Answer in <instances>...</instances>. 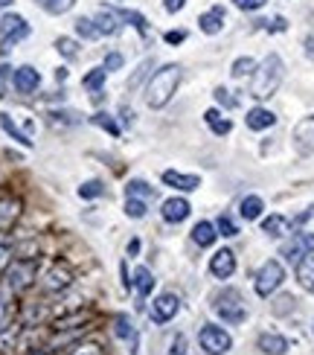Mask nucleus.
<instances>
[{"instance_id":"obj_33","label":"nucleus","mask_w":314,"mask_h":355,"mask_svg":"<svg viewBox=\"0 0 314 355\" xmlns=\"http://www.w3.org/2000/svg\"><path fill=\"white\" fill-rule=\"evenodd\" d=\"M216 227H218V236H224V239H233V236H238V225H236V218L227 216V213H221L216 218Z\"/></svg>"},{"instance_id":"obj_13","label":"nucleus","mask_w":314,"mask_h":355,"mask_svg":"<svg viewBox=\"0 0 314 355\" xmlns=\"http://www.w3.org/2000/svg\"><path fill=\"white\" fill-rule=\"evenodd\" d=\"M189 213H192V207L181 196H177V198H166V201H163V207H160V216H163V221H169V225H181V221L189 218Z\"/></svg>"},{"instance_id":"obj_18","label":"nucleus","mask_w":314,"mask_h":355,"mask_svg":"<svg viewBox=\"0 0 314 355\" xmlns=\"http://www.w3.org/2000/svg\"><path fill=\"white\" fill-rule=\"evenodd\" d=\"M94 24L99 29V35H119V29H123V18H119L116 9H99Z\"/></svg>"},{"instance_id":"obj_10","label":"nucleus","mask_w":314,"mask_h":355,"mask_svg":"<svg viewBox=\"0 0 314 355\" xmlns=\"http://www.w3.org/2000/svg\"><path fill=\"white\" fill-rule=\"evenodd\" d=\"M177 309H181V300H177V294L163 291V294H157V300H152V309H148V315H152L155 323H169V320L177 315Z\"/></svg>"},{"instance_id":"obj_1","label":"nucleus","mask_w":314,"mask_h":355,"mask_svg":"<svg viewBox=\"0 0 314 355\" xmlns=\"http://www.w3.org/2000/svg\"><path fill=\"white\" fill-rule=\"evenodd\" d=\"M282 79H286V62H282L277 53H268L250 76V96L259 99V102L271 99L279 91Z\"/></svg>"},{"instance_id":"obj_16","label":"nucleus","mask_w":314,"mask_h":355,"mask_svg":"<svg viewBox=\"0 0 314 355\" xmlns=\"http://www.w3.org/2000/svg\"><path fill=\"white\" fill-rule=\"evenodd\" d=\"M291 230H294L291 218H286L282 213H274V216H265L262 218V233L271 236V239H286Z\"/></svg>"},{"instance_id":"obj_31","label":"nucleus","mask_w":314,"mask_h":355,"mask_svg":"<svg viewBox=\"0 0 314 355\" xmlns=\"http://www.w3.org/2000/svg\"><path fill=\"white\" fill-rule=\"evenodd\" d=\"M253 70H256V62H253L250 55H238L236 62L230 64V76L233 79H245V76H253Z\"/></svg>"},{"instance_id":"obj_53","label":"nucleus","mask_w":314,"mask_h":355,"mask_svg":"<svg viewBox=\"0 0 314 355\" xmlns=\"http://www.w3.org/2000/svg\"><path fill=\"white\" fill-rule=\"evenodd\" d=\"M303 47H306V55H308V58H314V35H306Z\"/></svg>"},{"instance_id":"obj_35","label":"nucleus","mask_w":314,"mask_h":355,"mask_svg":"<svg viewBox=\"0 0 314 355\" xmlns=\"http://www.w3.org/2000/svg\"><path fill=\"white\" fill-rule=\"evenodd\" d=\"M91 123H94V125H99V128H105L111 137H119V131H123V128L116 125V120H114L111 114H94V116H91Z\"/></svg>"},{"instance_id":"obj_4","label":"nucleus","mask_w":314,"mask_h":355,"mask_svg":"<svg viewBox=\"0 0 314 355\" xmlns=\"http://www.w3.org/2000/svg\"><path fill=\"white\" fill-rule=\"evenodd\" d=\"M282 283H286V265L279 259H268L259 265L256 277H253V291H256L259 297H271Z\"/></svg>"},{"instance_id":"obj_3","label":"nucleus","mask_w":314,"mask_h":355,"mask_svg":"<svg viewBox=\"0 0 314 355\" xmlns=\"http://www.w3.org/2000/svg\"><path fill=\"white\" fill-rule=\"evenodd\" d=\"M213 312L230 323V327H238V323L247 320V306H245V297L238 294V288H224L213 297Z\"/></svg>"},{"instance_id":"obj_45","label":"nucleus","mask_w":314,"mask_h":355,"mask_svg":"<svg viewBox=\"0 0 314 355\" xmlns=\"http://www.w3.org/2000/svg\"><path fill=\"white\" fill-rule=\"evenodd\" d=\"M123 64H125V58H123V53H108V55H105V64H102V67L114 73V70H119V67H123Z\"/></svg>"},{"instance_id":"obj_5","label":"nucleus","mask_w":314,"mask_h":355,"mask_svg":"<svg viewBox=\"0 0 314 355\" xmlns=\"http://www.w3.org/2000/svg\"><path fill=\"white\" fill-rule=\"evenodd\" d=\"M29 33H33V29H29L24 15H15V12L3 15V18H0V53L9 55L15 44L24 41Z\"/></svg>"},{"instance_id":"obj_28","label":"nucleus","mask_w":314,"mask_h":355,"mask_svg":"<svg viewBox=\"0 0 314 355\" xmlns=\"http://www.w3.org/2000/svg\"><path fill=\"white\" fill-rule=\"evenodd\" d=\"M0 128H3L15 143H21V146H26V149H33V140H29V135H26V131H21L18 125L12 123V116H9V114H0Z\"/></svg>"},{"instance_id":"obj_34","label":"nucleus","mask_w":314,"mask_h":355,"mask_svg":"<svg viewBox=\"0 0 314 355\" xmlns=\"http://www.w3.org/2000/svg\"><path fill=\"white\" fill-rule=\"evenodd\" d=\"M35 3L44 9V12H50V15H64L73 9V3L76 0H35Z\"/></svg>"},{"instance_id":"obj_57","label":"nucleus","mask_w":314,"mask_h":355,"mask_svg":"<svg viewBox=\"0 0 314 355\" xmlns=\"http://www.w3.org/2000/svg\"><path fill=\"white\" fill-rule=\"evenodd\" d=\"M15 0H0V9H6V6H12Z\"/></svg>"},{"instance_id":"obj_55","label":"nucleus","mask_w":314,"mask_h":355,"mask_svg":"<svg viewBox=\"0 0 314 355\" xmlns=\"http://www.w3.org/2000/svg\"><path fill=\"white\" fill-rule=\"evenodd\" d=\"M119 114H123V123H125V125H128V123H134V116H131V111H128L125 105H123V108H119Z\"/></svg>"},{"instance_id":"obj_17","label":"nucleus","mask_w":314,"mask_h":355,"mask_svg":"<svg viewBox=\"0 0 314 355\" xmlns=\"http://www.w3.org/2000/svg\"><path fill=\"white\" fill-rule=\"evenodd\" d=\"M70 279H73V274H70V268H64L62 262L58 265H53V268L44 274V291H64L67 286H70Z\"/></svg>"},{"instance_id":"obj_26","label":"nucleus","mask_w":314,"mask_h":355,"mask_svg":"<svg viewBox=\"0 0 314 355\" xmlns=\"http://www.w3.org/2000/svg\"><path fill=\"white\" fill-rule=\"evenodd\" d=\"M114 335L137 347V329H134L131 315H116V318H114Z\"/></svg>"},{"instance_id":"obj_19","label":"nucleus","mask_w":314,"mask_h":355,"mask_svg":"<svg viewBox=\"0 0 314 355\" xmlns=\"http://www.w3.org/2000/svg\"><path fill=\"white\" fill-rule=\"evenodd\" d=\"M245 123H247L250 131H265V128H274V125H277V114H274L271 108L256 105V108H250V111H247Z\"/></svg>"},{"instance_id":"obj_43","label":"nucleus","mask_w":314,"mask_h":355,"mask_svg":"<svg viewBox=\"0 0 314 355\" xmlns=\"http://www.w3.org/2000/svg\"><path fill=\"white\" fill-rule=\"evenodd\" d=\"M9 323V288H0V329Z\"/></svg>"},{"instance_id":"obj_42","label":"nucleus","mask_w":314,"mask_h":355,"mask_svg":"<svg viewBox=\"0 0 314 355\" xmlns=\"http://www.w3.org/2000/svg\"><path fill=\"white\" fill-rule=\"evenodd\" d=\"M55 50L62 53V55H67V58H76L79 55V47H76V41H73V38H58L55 41Z\"/></svg>"},{"instance_id":"obj_52","label":"nucleus","mask_w":314,"mask_h":355,"mask_svg":"<svg viewBox=\"0 0 314 355\" xmlns=\"http://www.w3.org/2000/svg\"><path fill=\"white\" fill-rule=\"evenodd\" d=\"M311 218H314V207H308V210H306V213H300V216H297V218L291 221V225H294V227H303V225H306V221H311Z\"/></svg>"},{"instance_id":"obj_36","label":"nucleus","mask_w":314,"mask_h":355,"mask_svg":"<svg viewBox=\"0 0 314 355\" xmlns=\"http://www.w3.org/2000/svg\"><path fill=\"white\" fill-rule=\"evenodd\" d=\"M213 96H216V102H218L221 108H227V111L238 108V96H236L233 91H227V87H216V91H213Z\"/></svg>"},{"instance_id":"obj_9","label":"nucleus","mask_w":314,"mask_h":355,"mask_svg":"<svg viewBox=\"0 0 314 355\" xmlns=\"http://www.w3.org/2000/svg\"><path fill=\"white\" fill-rule=\"evenodd\" d=\"M294 149L300 157L314 155V114L303 116V120L294 125Z\"/></svg>"},{"instance_id":"obj_29","label":"nucleus","mask_w":314,"mask_h":355,"mask_svg":"<svg viewBox=\"0 0 314 355\" xmlns=\"http://www.w3.org/2000/svg\"><path fill=\"white\" fill-rule=\"evenodd\" d=\"M116 12H119V18H123L128 26L137 29L140 35H148V18L143 12H134V9H116Z\"/></svg>"},{"instance_id":"obj_56","label":"nucleus","mask_w":314,"mask_h":355,"mask_svg":"<svg viewBox=\"0 0 314 355\" xmlns=\"http://www.w3.org/2000/svg\"><path fill=\"white\" fill-rule=\"evenodd\" d=\"M29 355H53L50 349H35V352H29Z\"/></svg>"},{"instance_id":"obj_24","label":"nucleus","mask_w":314,"mask_h":355,"mask_svg":"<svg viewBox=\"0 0 314 355\" xmlns=\"http://www.w3.org/2000/svg\"><path fill=\"white\" fill-rule=\"evenodd\" d=\"M262 213H265V201L259 196H245L242 204H238V216L245 221H259Z\"/></svg>"},{"instance_id":"obj_12","label":"nucleus","mask_w":314,"mask_h":355,"mask_svg":"<svg viewBox=\"0 0 314 355\" xmlns=\"http://www.w3.org/2000/svg\"><path fill=\"white\" fill-rule=\"evenodd\" d=\"M238 268V262H236V254L230 248H221L213 254V259H209V274H213L216 279H230Z\"/></svg>"},{"instance_id":"obj_15","label":"nucleus","mask_w":314,"mask_h":355,"mask_svg":"<svg viewBox=\"0 0 314 355\" xmlns=\"http://www.w3.org/2000/svg\"><path fill=\"white\" fill-rule=\"evenodd\" d=\"M163 184L172 187V189H177V192H195V189L201 187V178H198V175H186V172L169 169V172H163Z\"/></svg>"},{"instance_id":"obj_50","label":"nucleus","mask_w":314,"mask_h":355,"mask_svg":"<svg viewBox=\"0 0 314 355\" xmlns=\"http://www.w3.org/2000/svg\"><path fill=\"white\" fill-rule=\"evenodd\" d=\"M184 6H186V0H163V9H166L169 15H177Z\"/></svg>"},{"instance_id":"obj_47","label":"nucleus","mask_w":314,"mask_h":355,"mask_svg":"<svg viewBox=\"0 0 314 355\" xmlns=\"http://www.w3.org/2000/svg\"><path fill=\"white\" fill-rule=\"evenodd\" d=\"M163 41L172 44V47H175V44H184L186 41V29H169V33L163 35Z\"/></svg>"},{"instance_id":"obj_20","label":"nucleus","mask_w":314,"mask_h":355,"mask_svg":"<svg viewBox=\"0 0 314 355\" xmlns=\"http://www.w3.org/2000/svg\"><path fill=\"white\" fill-rule=\"evenodd\" d=\"M256 347H259L265 355H286L291 344H288V338H282V335H277V332H262L259 341H256Z\"/></svg>"},{"instance_id":"obj_7","label":"nucleus","mask_w":314,"mask_h":355,"mask_svg":"<svg viewBox=\"0 0 314 355\" xmlns=\"http://www.w3.org/2000/svg\"><path fill=\"white\" fill-rule=\"evenodd\" d=\"M198 344L207 355H224L233 349V338L227 329L216 327V323H204L201 332H198Z\"/></svg>"},{"instance_id":"obj_27","label":"nucleus","mask_w":314,"mask_h":355,"mask_svg":"<svg viewBox=\"0 0 314 355\" xmlns=\"http://www.w3.org/2000/svg\"><path fill=\"white\" fill-rule=\"evenodd\" d=\"M134 288H137L140 297H148V294L155 291V277H152V271H148L146 265L134 268Z\"/></svg>"},{"instance_id":"obj_11","label":"nucleus","mask_w":314,"mask_h":355,"mask_svg":"<svg viewBox=\"0 0 314 355\" xmlns=\"http://www.w3.org/2000/svg\"><path fill=\"white\" fill-rule=\"evenodd\" d=\"M12 85H15V91H18V94L29 96V94L38 91L41 73H38L33 64H21V67H15V73H12Z\"/></svg>"},{"instance_id":"obj_8","label":"nucleus","mask_w":314,"mask_h":355,"mask_svg":"<svg viewBox=\"0 0 314 355\" xmlns=\"http://www.w3.org/2000/svg\"><path fill=\"white\" fill-rule=\"evenodd\" d=\"M308 254H314V233H308V230L291 233V239L282 242V250H279V257L286 259V262H291V265H297V262H300L303 257H308Z\"/></svg>"},{"instance_id":"obj_40","label":"nucleus","mask_w":314,"mask_h":355,"mask_svg":"<svg viewBox=\"0 0 314 355\" xmlns=\"http://www.w3.org/2000/svg\"><path fill=\"white\" fill-rule=\"evenodd\" d=\"M230 3H233L238 12L253 15V12H262V9L268 6V0H230Z\"/></svg>"},{"instance_id":"obj_41","label":"nucleus","mask_w":314,"mask_h":355,"mask_svg":"<svg viewBox=\"0 0 314 355\" xmlns=\"http://www.w3.org/2000/svg\"><path fill=\"white\" fill-rule=\"evenodd\" d=\"M265 33H288V18L286 15H274L265 21Z\"/></svg>"},{"instance_id":"obj_23","label":"nucleus","mask_w":314,"mask_h":355,"mask_svg":"<svg viewBox=\"0 0 314 355\" xmlns=\"http://www.w3.org/2000/svg\"><path fill=\"white\" fill-rule=\"evenodd\" d=\"M294 274H297V283H300L308 294H314V254H308V257H303L300 262H297Z\"/></svg>"},{"instance_id":"obj_32","label":"nucleus","mask_w":314,"mask_h":355,"mask_svg":"<svg viewBox=\"0 0 314 355\" xmlns=\"http://www.w3.org/2000/svg\"><path fill=\"white\" fill-rule=\"evenodd\" d=\"M125 196H128V198H155V196H157V189H155V187H148L146 181H140V178H137V181H128Z\"/></svg>"},{"instance_id":"obj_37","label":"nucleus","mask_w":314,"mask_h":355,"mask_svg":"<svg viewBox=\"0 0 314 355\" xmlns=\"http://www.w3.org/2000/svg\"><path fill=\"white\" fill-rule=\"evenodd\" d=\"M76 33H79L82 38H87V41L102 38L99 29H96V24H94V18H79V21H76Z\"/></svg>"},{"instance_id":"obj_6","label":"nucleus","mask_w":314,"mask_h":355,"mask_svg":"<svg viewBox=\"0 0 314 355\" xmlns=\"http://www.w3.org/2000/svg\"><path fill=\"white\" fill-rule=\"evenodd\" d=\"M35 274H38V262L35 259H18V262H12L9 268H6V288L15 291V294L26 291L29 286L35 283Z\"/></svg>"},{"instance_id":"obj_49","label":"nucleus","mask_w":314,"mask_h":355,"mask_svg":"<svg viewBox=\"0 0 314 355\" xmlns=\"http://www.w3.org/2000/svg\"><path fill=\"white\" fill-rule=\"evenodd\" d=\"M12 79V67H6V64H0V99L6 96V82Z\"/></svg>"},{"instance_id":"obj_39","label":"nucleus","mask_w":314,"mask_h":355,"mask_svg":"<svg viewBox=\"0 0 314 355\" xmlns=\"http://www.w3.org/2000/svg\"><path fill=\"white\" fill-rule=\"evenodd\" d=\"M79 196L82 198H99V196H105V184L102 181H85L79 187Z\"/></svg>"},{"instance_id":"obj_2","label":"nucleus","mask_w":314,"mask_h":355,"mask_svg":"<svg viewBox=\"0 0 314 355\" xmlns=\"http://www.w3.org/2000/svg\"><path fill=\"white\" fill-rule=\"evenodd\" d=\"M181 79H184V67L181 64H163L160 70H155L152 79H148V85H146V102H148V108L169 105L175 91H177V85H181Z\"/></svg>"},{"instance_id":"obj_48","label":"nucleus","mask_w":314,"mask_h":355,"mask_svg":"<svg viewBox=\"0 0 314 355\" xmlns=\"http://www.w3.org/2000/svg\"><path fill=\"white\" fill-rule=\"evenodd\" d=\"M9 259H12V248H9V242L0 239V271L9 268Z\"/></svg>"},{"instance_id":"obj_54","label":"nucleus","mask_w":314,"mask_h":355,"mask_svg":"<svg viewBox=\"0 0 314 355\" xmlns=\"http://www.w3.org/2000/svg\"><path fill=\"white\" fill-rule=\"evenodd\" d=\"M140 254V239H131L128 242V257H137Z\"/></svg>"},{"instance_id":"obj_51","label":"nucleus","mask_w":314,"mask_h":355,"mask_svg":"<svg viewBox=\"0 0 314 355\" xmlns=\"http://www.w3.org/2000/svg\"><path fill=\"white\" fill-rule=\"evenodd\" d=\"M70 355H105V352L99 347H94V344H85V347H76Z\"/></svg>"},{"instance_id":"obj_38","label":"nucleus","mask_w":314,"mask_h":355,"mask_svg":"<svg viewBox=\"0 0 314 355\" xmlns=\"http://www.w3.org/2000/svg\"><path fill=\"white\" fill-rule=\"evenodd\" d=\"M146 213H148V207H146V201H140V198H128L125 201V216L128 218H146Z\"/></svg>"},{"instance_id":"obj_22","label":"nucleus","mask_w":314,"mask_h":355,"mask_svg":"<svg viewBox=\"0 0 314 355\" xmlns=\"http://www.w3.org/2000/svg\"><path fill=\"white\" fill-rule=\"evenodd\" d=\"M218 239V227L213 225V221H198L195 227H192V242H195L198 248H213Z\"/></svg>"},{"instance_id":"obj_44","label":"nucleus","mask_w":314,"mask_h":355,"mask_svg":"<svg viewBox=\"0 0 314 355\" xmlns=\"http://www.w3.org/2000/svg\"><path fill=\"white\" fill-rule=\"evenodd\" d=\"M148 67H155V58H146V62L137 67V73H134V76H131V82H128V87H131V91H134V87H137V85L143 82V76L148 73Z\"/></svg>"},{"instance_id":"obj_46","label":"nucleus","mask_w":314,"mask_h":355,"mask_svg":"<svg viewBox=\"0 0 314 355\" xmlns=\"http://www.w3.org/2000/svg\"><path fill=\"white\" fill-rule=\"evenodd\" d=\"M166 355H186V338H184V335H175V338H172V347H169Z\"/></svg>"},{"instance_id":"obj_25","label":"nucleus","mask_w":314,"mask_h":355,"mask_svg":"<svg viewBox=\"0 0 314 355\" xmlns=\"http://www.w3.org/2000/svg\"><path fill=\"white\" fill-rule=\"evenodd\" d=\"M18 216H21V201H15V198H0V230L12 227L15 221H18Z\"/></svg>"},{"instance_id":"obj_14","label":"nucleus","mask_w":314,"mask_h":355,"mask_svg":"<svg viewBox=\"0 0 314 355\" xmlns=\"http://www.w3.org/2000/svg\"><path fill=\"white\" fill-rule=\"evenodd\" d=\"M224 24H227V12H224V6H213L198 15V29L204 35H218Z\"/></svg>"},{"instance_id":"obj_30","label":"nucleus","mask_w":314,"mask_h":355,"mask_svg":"<svg viewBox=\"0 0 314 355\" xmlns=\"http://www.w3.org/2000/svg\"><path fill=\"white\" fill-rule=\"evenodd\" d=\"M105 79H108V70H105V67H94V70H87V73H85L82 85H85L91 94H102Z\"/></svg>"},{"instance_id":"obj_21","label":"nucleus","mask_w":314,"mask_h":355,"mask_svg":"<svg viewBox=\"0 0 314 355\" xmlns=\"http://www.w3.org/2000/svg\"><path fill=\"white\" fill-rule=\"evenodd\" d=\"M204 123L209 125V131H213L216 137H227L230 131H233L230 116H224L218 108H207V111H204Z\"/></svg>"}]
</instances>
